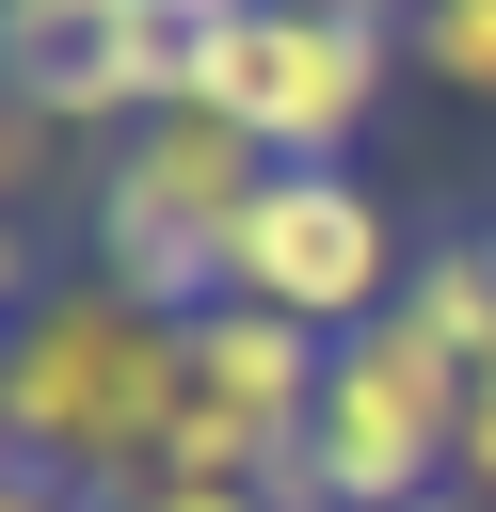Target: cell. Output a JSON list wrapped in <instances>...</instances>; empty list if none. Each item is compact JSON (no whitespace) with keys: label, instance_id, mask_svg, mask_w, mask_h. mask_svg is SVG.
Masks as SVG:
<instances>
[{"label":"cell","instance_id":"1","mask_svg":"<svg viewBox=\"0 0 496 512\" xmlns=\"http://www.w3.org/2000/svg\"><path fill=\"white\" fill-rule=\"evenodd\" d=\"M176 384H192V320L128 304L112 272H48L0 320V464L64 480L80 512H128L160 480Z\"/></svg>","mask_w":496,"mask_h":512},{"label":"cell","instance_id":"2","mask_svg":"<svg viewBox=\"0 0 496 512\" xmlns=\"http://www.w3.org/2000/svg\"><path fill=\"white\" fill-rule=\"evenodd\" d=\"M256 176H272V144L256 128H224V112H144L128 144H96V192H80V272H112L128 304H160V320H208L224 304V240H240V208H256Z\"/></svg>","mask_w":496,"mask_h":512},{"label":"cell","instance_id":"3","mask_svg":"<svg viewBox=\"0 0 496 512\" xmlns=\"http://www.w3.org/2000/svg\"><path fill=\"white\" fill-rule=\"evenodd\" d=\"M464 480V352H432L400 304L336 336L304 416V512H416Z\"/></svg>","mask_w":496,"mask_h":512},{"label":"cell","instance_id":"4","mask_svg":"<svg viewBox=\"0 0 496 512\" xmlns=\"http://www.w3.org/2000/svg\"><path fill=\"white\" fill-rule=\"evenodd\" d=\"M400 80V32L384 16H288V0H240L224 32H192V112L256 128L272 160H352V128L384 112Z\"/></svg>","mask_w":496,"mask_h":512},{"label":"cell","instance_id":"5","mask_svg":"<svg viewBox=\"0 0 496 512\" xmlns=\"http://www.w3.org/2000/svg\"><path fill=\"white\" fill-rule=\"evenodd\" d=\"M400 272H416V240L384 224V192H368L352 160H272L256 208H240V240H224V304H272V320H304V336L384 320Z\"/></svg>","mask_w":496,"mask_h":512},{"label":"cell","instance_id":"6","mask_svg":"<svg viewBox=\"0 0 496 512\" xmlns=\"http://www.w3.org/2000/svg\"><path fill=\"white\" fill-rule=\"evenodd\" d=\"M320 368H336V336H304V320H272V304H208V320H192V400H224V416H256V432H288V448H304V416H320Z\"/></svg>","mask_w":496,"mask_h":512},{"label":"cell","instance_id":"7","mask_svg":"<svg viewBox=\"0 0 496 512\" xmlns=\"http://www.w3.org/2000/svg\"><path fill=\"white\" fill-rule=\"evenodd\" d=\"M400 320L432 336V352H496V224H464V240H416V272H400Z\"/></svg>","mask_w":496,"mask_h":512},{"label":"cell","instance_id":"8","mask_svg":"<svg viewBox=\"0 0 496 512\" xmlns=\"http://www.w3.org/2000/svg\"><path fill=\"white\" fill-rule=\"evenodd\" d=\"M400 64L432 96H464V112H496V0H416L400 16Z\"/></svg>","mask_w":496,"mask_h":512},{"label":"cell","instance_id":"9","mask_svg":"<svg viewBox=\"0 0 496 512\" xmlns=\"http://www.w3.org/2000/svg\"><path fill=\"white\" fill-rule=\"evenodd\" d=\"M464 496H480V512H496V352H480V368H464Z\"/></svg>","mask_w":496,"mask_h":512},{"label":"cell","instance_id":"10","mask_svg":"<svg viewBox=\"0 0 496 512\" xmlns=\"http://www.w3.org/2000/svg\"><path fill=\"white\" fill-rule=\"evenodd\" d=\"M32 176H48V128H32V96L0 80V224H16V192H32Z\"/></svg>","mask_w":496,"mask_h":512},{"label":"cell","instance_id":"11","mask_svg":"<svg viewBox=\"0 0 496 512\" xmlns=\"http://www.w3.org/2000/svg\"><path fill=\"white\" fill-rule=\"evenodd\" d=\"M128 512H288V496H240V480H144Z\"/></svg>","mask_w":496,"mask_h":512},{"label":"cell","instance_id":"12","mask_svg":"<svg viewBox=\"0 0 496 512\" xmlns=\"http://www.w3.org/2000/svg\"><path fill=\"white\" fill-rule=\"evenodd\" d=\"M32 288H48V256H32V224H0V320H16Z\"/></svg>","mask_w":496,"mask_h":512},{"label":"cell","instance_id":"13","mask_svg":"<svg viewBox=\"0 0 496 512\" xmlns=\"http://www.w3.org/2000/svg\"><path fill=\"white\" fill-rule=\"evenodd\" d=\"M0 512H80L64 480H32V464H0Z\"/></svg>","mask_w":496,"mask_h":512},{"label":"cell","instance_id":"14","mask_svg":"<svg viewBox=\"0 0 496 512\" xmlns=\"http://www.w3.org/2000/svg\"><path fill=\"white\" fill-rule=\"evenodd\" d=\"M288 16H384V32H400V16H416V0H288Z\"/></svg>","mask_w":496,"mask_h":512},{"label":"cell","instance_id":"15","mask_svg":"<svg viewBox=\"0 0 496 512\" xmlns=\"http://www.w3.org/2000/svg\"><path fill=\"white\" fill-rule=\"evenodd\" d=\"M416 512H480V496H464V480H448V496H416Z\"/></svg>","mask_w":496,"mask_h":512}]
</instances>
